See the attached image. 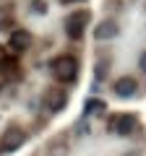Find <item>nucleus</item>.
<instances>
[{"label": "nucleus", "mask_w": 146, "mask_h": 156, "mask_svg": "<svg viewBox=\"0 0 146 156\" xmlns=\"http://www.w3.org/2000/svg\"><path fill=\"white\" fill-rule=\"evenodd\" d=\"M138 62H141V70L146 73V52H141V60H138Z\"/></svg>", "instance_id": "9b49d317"}, {"label": "nucleus", "mask_w": 146, "mask_h": 156, "mask_svg": "<svg viewBox=\"0 0 146 156\" xmlns=\"http://www.w3.org/2000/svg\"><path fill=\"white\" fill-rule=\"evenodd\" d=\"M63 3H76V0H63Z\"/></svg>", "instance_id": "f8f14e48"}, {"label": "nucleus", "mask_w": 146, "mask_h": 156, "mask_svg": "<svg viewBox=\"0 0 146 156\" xmlns=\"http://www.w3.org/2000/svg\"><path fill=\"white\" fill-rule=\"evenodd\" d=\"M31 5H34V11H37V13H45V11H47V5L42 3V0H34Z\"/></svg>", "instance_id": "9d476101"}, {"label": "nucleus", "mask_w": 146, "mask_h": 156, "mask_svg": "<svg viewBox=\"0 0 146 156\" xmlns=\"http://www.w3.org/2000/svg\"><path fill=\"white\" fill-rule=\"evenodd\" d=\"M24 140H26V133L21 128H8L0 135V151H16V148H21Z\"/></svg>", "instance_id": "7ed1b4c3"}, {"label": "nucleus", "mask_w": 146, "mask_h": 156, "mask_svg": "<svg viewBox=\"0 0 146 156\" xmlns=\"http://www.w3.org/2000/svg\"><path fill=\"white\" fill-rule=\"evenodd\" d=\"M99 107H104V104H102V101H94V99H91L89 104H86V112H97Z\"/></svg>", "instance_id": "1a4fd4ad"}, {"label": "nucleus", "mask_w": 146, "mask_h": 156, "mask_svg": "<svg viewBox=\"0 0 146 156\" xmlns=\"http://www.w3.org/2000/svg\"><path fill=\"white\" fill-rule=\"evenodd\" d=\"M52 73H55L57 81H63V83H71L73 78L78 76V60L73 55H60L52 60Z\"/></svg>", "instance_id": "f257e3e1"}, {"label": "nucleus", "mask_w": 146, "mask_h": 156, "mask_svg": "<svg viewBox=\"0 0 146 156\" xmlns=\"http://www.w3.org/2000/svg\"><path fill=\"white\" fill-rule=\"evenodd\" d=\"M8 44H11L16 52H24V50L31 47V34H29V31H13L11 39H8Z\"/></svg>", "instance_id": "0eeeda50"}, {"label": "nucleus", "mask_w": 146, "mask_h": 156, "mask_svg": "<svg viewBox=\"0 0 146 156\" xmlns=\"http://www.w3.org/2000/svg\"><path fill=\"white\" fill-rule=\"evenodd\" d=\"M45 107H47L50 112H60L63 107H65V91H63L60 86L47 89V94H45Z\"/></svg>", "instance_id": "39448f33"}, {"label": "nucleus", "mask_w": 146, "mask_h": 156, "mask_svg": "<svg viewBox=\"0 0 146 156\" xmlns=\"http://www.w3.org/2000/svg\"><path fill=\"white\" fill-rule=\"evenodd\" d=\"M136 89H138V83H136V78H130V76H123V78L115 81V94L118 96H133Z\"/></svg>", "instance_id": "423d86ee"}, {"label": "nucleus", "mask_w": 146, "mask_h": 156, "mask_svg": "<svg viewBox=\"0 0 146 156\" xmlns=\"http://www.w3.org/2000/svg\"><path fill=\"white\" fill-rule=\"evenodd\" d=\"M94 37L99 39V42L102 39H112V37H118V26H115L112 21H102L99 26L94 29Z\"/></svg>", "instance_id": "6e6552de"}, {"label": "nucleus", "mask_w": 146, "mask_h": 156, "mask_svg": "<svg viewBox=\"0 0 146 156\" xmlns=\"http://www.w3.org/2000/svg\"><path fill=\"white\" fill-rule=\"evenodd\" d=\"M133 128H136V117L133 115H115L110 120V130L115 135H128Z\"/></svg>", "instance_id": "20e7f679"}, {"label": "nucleus", "mask_w": 146, "mask_h": 156, "mask_svg": "<svg viewBox=\"0 0 146 156\" xmlns=\"http://www.w3.org/2000/svg\"><path fill=\"white\" fill-rule=\"evenodd\" d=\"M86 21H89V13L86 11H76V13H71V16L65 18V34L71 39H81L84 37V26H86Z\"/></svg>", "instance_id": "f03ea898"}]
</instances>
